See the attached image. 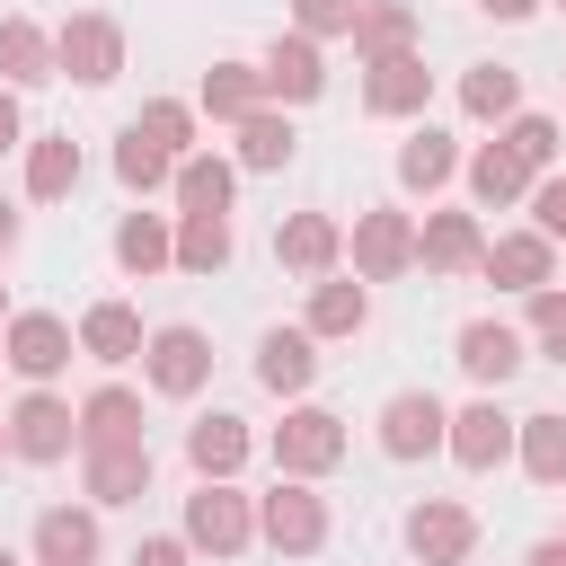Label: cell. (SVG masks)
Here are the masks:
<instances>
[{
	"label": "cell",
	"instance_id": "34",
	"mask_svg": "<svg viewBox=\"0 0 566 566\" xmlns=\"http://www.w3.org/2000/svg\"><path fill=\"white\" fill-rule=\"evenodd\" d=\"M513 469L531 486H566V416L539 407V416H513Z\"/></svg>",
	"mask_w": 566,
	"mask_h": 566
},
{
	"label": "cell",
	"instance_id": "33",
	"mask_svg": "<svg viewBox=\"0 0 566 566\" xmlns=\"http://www.w3.org/2000/svg\"><path fill=\"white\" fill-rule=\"evenodd\" d=\"M44 80H62L53 71V27H35V18H0V88H44Z\"/></svg>",
	"mask_w": 566,
	"mask_h": 566
},
{
	"label": "cell",
	"instance_id": "14",
	"mask_svg": "<svg viewBox=\"0 0 566 566\" xmlns=\"http://www.w3.org/2000/svg\"><path fill=\"white\" fill-rule=\"evenodd\" d=\"M27 566H106V522L97 504H44L27 531Z\"/></svg>",
	"mask_w": 566,
	"mask_h": 566
},
{
	"label": "cell",
	"instance_id": "28",
	"mask_svg": "<svg viewBox=\"0 0 566 566\" xmlns=\"http://www.w3.org/2000/svg\"><path fill=\"white\" fill-rule=\"evenodd\" d=\"M354 62H389V53H424V18H416V0H363V18H354Z\"/></svg>",
	"mask_w": 566,
	"mask_h": 566
},
{
	"label": "cell",
	"instance_id": "45",
	"mask_svg": "<svg viewBox=\"0 0 566 566\" xmlns=\"http://www.w3.org/2000/svg\"><path fill=\"white\" fill-rule=\"evenodd\" d=\"M478 9H486V18H495V27H531V18H539V9H548V0H478Z\"/></svg>",
	"mask_w": 566,
	"mask_h": 566
},
{
	"label": "cell",
	"instance_id": "43",
	"mask_svg": "<svg viewBox=\"0 0 566 566\" xmlns=\"http://www.w3.org/2000/svg\"><path fill=\"white\" fill-rule=\"evenodd\" d=\"M133 566H195V548L177 531H150V539H133Z\"/></svg>",
	"mask_w": 566,
	"mask_h": 566
},
{
	"label": "cell",
	"instance_id": "17",
	"mask_svg": "<svg viewBox=\"0 0 566 566\" xmlns=\"http://www.w3.org/2000/svg\"><path fill=\"white\" fill-rule=\"evenodd\" d=\"M115 274L124 283H150V274H177V212H150V203H133V212H115Z\"/></svg>",
	"mask_w": 566,
	"mask_h": 566
},
{
	"label": "cell",
	"instance_id": "35",
	"mask_svg": "<svg viewBox=\"0 0 566 566\" xmlns=\"http://www.w3.org/2000/svg\"><path fill=\"white\" fill-rule=\"evenodd\" d=\"M460 115L469 124H513L522 115V71L513 62H469L460 71Z\"/></svg>",
	"mask_w": 566,
	"mask_h": 566
},
{
	"label": "cell",
	"instance_id": "31",
	"mask_svg": "<svg viewBox=\"0 0 566 566\" xmlns=\"http://www.w3.org/2000/svg\"><path fill=\"white\" fill-rule=\"evenodd\" d=\"M256 106H265V80H256V62H239V53H221V62L203 71V88H195V115L221 124V133H230L239 115H256Z\"/></svg>",
	"mask_w": 566,
	"mask_h": 566
},
{
	"label": "cell",
	"instance_id": "15",
	"mask_svg": "<svg viewBox=\"0 0 566 566\" xmlns=\"http://www.w3.org/2000/svg\"><path fill=\"white\" fill-rule=\"evenodd\" d=\"M424 106H433V71H424V53L363 62V115H371V124H424Z\"/></svg>",
	"mask_w": 566,
	"mask_h": 566
},
{
	"label": "cell",
	"instance_id": "25",
	"mask_svg": "<svg viewBox=\"0 0 566 566\" xmlns=\"http://www.w3.org/2000/svg\"><path fill=\"white\" fill-rule=\"evenodd\" d=\"M71 336H80V354H88V363L124 371V363H142V336H150V327H142V310H133V301H115V292H106V301H88V310H80V327H71Z\"/></svg>",
	"mask_w": 566,
	"mask_h": 566
},
{
	"label": "cell",
	"instance_id": "29",
	"mask_svg": "<svg viewBox=\"0 0 566 566\" xmlns=\"http://www.w3.org/2000/svg\"><path fill=\"white\" fill-rule=\"evenodd\" d=\"M27 203H71L80 195V177H88V159H80V142L71 133H27Z\"/></svg>",
	"mask_w": 566,
	"mask_h": 566
},
{
	"label": "cell",
	"instance_id": "22",
	"mask_svg": "<svg viewBox=\"0 0 566 566\" xmlns=\"http://www.w3.org/2000/svg\"><path fill=\"white\" fill-rule=\"evenodd\" d=\"M301 327H310L318 345L363 336V327H371V283H354L345 265H336V274H318V283H310V301H301Z\"/></svg>",
	"mask_w": 566,
	"mask_h": 566
},
{
	"label": "cell",
	"instance_id": "30",
	"mask_svg": "<svg viewBox=\"0 0 566 566\" xmlns=\"http://www.w3.org/2000/svg\"><path fill=\"white\" fill-rule=\"evenodd\" d=\"M106 442H150L142 433V389L133 380H97L80 398V451H106Z\"/></svg>",
	"mask_w": 566,
	"mask_h": 566
},
{
	"label": "cell",
	"instance_id": "4",
	"mask_svg": "<svg viewBox=\"0 0 566 566\" xmlns=\"http://www.w3.org/2000/svg\"><path fill=\"white\" fill-rule=\"evenodd\" d=\"M345 274L354 283H398L416 274V212L407 203H363L345 230Z\"/></svg>",
	"mask_w": 566,
	"mask_h": 566
},
{
	"label": "cell",
	"instance_id": "51",
	"mask_svg": "<svg viewBox=\"0 0 566 566\" xmlns=\"http://www.w3.org/2000/svg\"><path fill=\"white\" fill-rule=\"evenodd\" d=\"M557 168H566V150H557Z\"/></svg>",
	"mask_w": 566,
	"mask_h": 566
},
{
	"label": "cell",
	"instance_id": "8",
	"mask_svg": "<svg viewBox=\"0 0 566 566\" xmlns=\"http://www.w3.org/2000/svg\"><path fill=\"white\" fill-rule=\"evenodd\" d=\"M327 495L318 486H301V478H274L265 495H256V539L274 548V557H318L327 548Z\"/></svg>",
	"mask_w": 566,
	"mask_h": 566
},
{
	"label": "cell",
	"instance_id": "46",
	"mask_svg": "<svg viewBox=\"0 0 566 566\" xmlns=\"http://www.w3.org/2000/svg\"><path fill=\"white\" fill-rule=\"evenodd\" d=\"M18 230H27V212H18V203H9V195H0V265H9V256H18Z\"/></svg>",
	"mask_w": 566,
	"mask_h": 566
},
{
	"label": "cell",
	"instance_id": "32",
	"mask_svg": "<svg viewBox=\"0 0 566 566\" xmlns=\"http://www.w3.org/2000/svg\"><path fill=\"white\" fill-rule=\"evenodd\" d=\"M168 203L177 212H230L239 203V168H230V150H195V159H177V177H168Z\"/></svg>",
	"mask_w": 566,
	"mask_h": 566
},
{
	"label": "cell",
	"instance_id": "41",
	"mask_svg": "<svg viewBox=\"0 0 566 566\" xmlns=\"http://www.w3.org/2000/svg\"><path fill=\"white\" fill-rule=\"evenodd\" d=\"M354 18H363V0H292V35H310V44H345Z\"/></svg>",
	"mask_w": 566,
	"mask_h": 566
},
{
	"label": "cell",
	"instance_id": "44",
	"mask_svg": "<svg viewBox=\"0 0 566 566\" xmlns=\"http://www.w3.org/2000/svg\"><path fill=\"white\" fill-rule=\"evenodd\" d=\"M9 150H27V106H18V88H0V159Z\"/></svg>",
	"mask_w": 566,
	"mask_h": 566
},
{
	"label": "cell",
	"instance_id": "5",
	"mask_svg": "<svg viewBox=\"0 0 566 566\" xmlns=\"http://www.w3.org/2000/svg\"><path fill=\"white\" fill-rule=\"evenodd\" d=\"M0 424H9V460H27V469H53L80 451V398H62V389H18Z\"/></svg>",
	"mask_w": 566,
	"mask_h": 566
},
{
	"label": "cell",
	"instance_id": "20",
	"mask_svg": "<svg viewBox=\"0 0 566 566\" xmlns=\"http://www.w3.org/2000/svg\"><path fill=\"white\" fill-rule=\"evenodd\" d=\"M150 478H159V460H150V442H106V451H80V495L106 513V504H142L150 495Z\"/></svg>",
	"mask_w": 566,
	"mask_h": 566
},
{
	"label": "cell",
	"instance_id": "37",
	"mask_svg": "<svg viewBox=\"0 0 566 566\" xmlns=\"http://www.w3.org/2000/svg\"><path fill=\"white\" fill-rule=\"evenodd\" d=\"M133 133H142V142H159L168 159H195V150H203V115H195V97H142Z\"/></svg>",
	"mask_w": 566,
	"mask_h": 566
},
{
	"label": "cell",
	"instance_id": "18",
	"mask_svg": "<svg viewBox=\"0 0 566 566\" xmlns=\"http://www.w3.org/2000/svg\"><path fill=\"white\" fill-rule=\"evenodd\" d=\"M274 265L301 274V283L336 274V265H345V221H336V212H283V221H274Z\"/></svg>",
	"mask_w": 566,
	"mask_h": 566
},
{
	"label": "cell",
	"instance_id": "26",
	"mask_svg": "<svg viewBox=\"0 0 566 566\" xmlns=\"http://www.w3.org/2000/svg\"><path fill=\"white\" fill-rule=\"evenodd\" d=\"M248 451H256V433H248V416H230V407H203V416L186 424V469H195V478H239Z\"/></svg>",
	"mask_w": 566,
	"mask_h": 566
},
{
	"label": "cell",
	"instance_id": "12",
	"mask_svg": "<svg viewBox=\"0 0 566 566\" xmlns=\"http://www.w3.org/2000/svg\"><path fill=\"white\" fill-rule=\"evenodd\" d=\"M478 256H486V221H478L469 203H433V212L416 221V265H424V274L460 283V274H478Z\"/></svg>",
	"mask_w": 566,
	"mask_h": 566
},
{
	"label": "cell",
	"instance_id": "16",
	"mask_svg": "<svg viewBox=\"0 0 566 566\" xmlns=\"http://www.w3.org/2000/svg\"><path fill=\"white\" fill-rule=\"evenodd\" d=\"M478 283H495V292H548L557 283V248L522 221V230H486V256H478Z\"/></svg>",
	"mask_w": 566,
	"mask_h": 566
},
{
	"label": "cell",
	"instance_id": "19",
	"mask_svg": "<svg viewBox=\"0 0 566 566\" xmlns=\"http://www.w3.org/2000/svg\"><path fill=\"white\" fill-rule=\"evenodd\" d=\"M442 460H460L469 478H486V469H504V460H513V416H504L495 398H469V407H451V433H442Z\"/></svg>",
	"mask_w": 566,
	"mask_h": 566
},
{
	"label": "cell",
	"instance_id": "49",
	"mask_svg": "<svg viewBox=\"0 0 566 566\" xmlns=\"http://www.w3.org/2000/svg\"><path fill=\"white\" fill-rule=\"evenodd\" d=\"M0 327H9V283H0Z\"/></svg>",
	"mask_w": 566,
	"mask_h": 566
},
{
	"label": "cell",
	"instance_id": "50",
	"mask_svg": "<svg viewBox=\"0 0 566 566\" xmlns=\"http://www.w3.org/2000/svg\"><path fill=\"white\" fill-rule=\"evenodd\" d=\"M0 460H9V424H0Z\"/></svg>",
	"mask_w": 566,
	"mask_h": 566
},
{
	"label": "cell",
	"instance_id": "38",
	"mask_svg": "<svg viewBox=\"0 0 566 566\" xmlns=\"http://www.w3.org/2000/svg\"><path fill=\"white\" fill-rule=\"evenodd\" d=\"M168 177H177V159L124 124V133H115V186H124L133 203H150V195H168Z\"/></svg>",
	"mask_w": 566,
	"mask_h": 566
},
{
	"label": "cell",
	"instance_id": "42",
	"mask_svg": "<svg viewBox=\"0 0 566 566\" xmlns=\"http://www.w3.org/2000/svg\"><path fill=\"white\" fill-rule=\"evenodd\" d=\"M522 212H531V230L557 248L566 239V168H548V177H531V195H522Z\"/></svg>",
	"mask_w": 566,
	"mask_h": 566
},
{
	"label": "cell",
	"instance_id": "2",
	"mask_svg": "<svg viewBox=\"0 0 566 566\" xmlns=\"http://www.w3.org/2000/svg\"><path fill=\"white\" fill-rule=\"evenodd\" d=\"M265 451H274V478H301V486H318V478H336V469H345L354 433H345V416H336V407L301 398V407H283V424L265 433Z\"/></svg>",
	"mask_w": 566,
	"mask_h": 566
},
{
	"label": "cell",
	"instance_id": "53",
	"mask_svg": "<svg viewBox=\"0 0 566 566\" xmlns=\"http://www.w3.org/2000/svg\"><path fill=\"white\" fill-rule=\"evenodd\" d=\"M557 539H566V531H557Z\"/></svg>",
	"mask_w": 566,
	"mask_h": 566
},
{
	"label": "cell",
	"instance_id": "9",
	"mask_svg": "<svg viewBox=\"0 0 566 566\" xmlns=\"http://www.w3.org/2000/svg\"><path fill=\"white\" fill-rule=\"evenodd\" d=\"M398 548H407L416 566H469V557H478V513H469L460 495H416V504L398 513Z\"/></svg>",
	"mask_w": 566,
	"mask_h": 566
},
{
	"label": "cell",
	"instance_id": "40",
	"mask_svg": "<svg viewBox=\"0 0 566 566\" xmlns=\"http://www.w3.org/2000/svg\"><path fill=\"white\" fill-rule=\"evenodd\" d=\"M522 345H531L539 363H566V292H557V283L522 301Z\"/></svg>",
	"mask_w": 566,
	"mask_h": 566
},
{
	"label": "cell",
	"instance_id": "27",
	"mask_svg": "<svg viewBox=\"0 0 566 566\" xmlns=\"http://www.w3.org/2000/svg\"><path fill=\"white\" fill-rule=\"evenodd\" d=\"M460 186H469V212H513L531 195V168L504 142H478V150H460Z\"/></svg>",
	"mask_w": 566,
	"mask_h": 566
},
{
	"label": "cell",
	"instance_id": "36",
	"mask_svg": "<svg viewBox=\"0 0 566 566\" xmlns=\"http://www.w3.org/2000/svg\"><path fill=\"white\" fill-rule=\"evenodd\" d=\"M239 230L230 212H177V274H230Z\"/></svg>",
	"mask_w": 566,
	"mask_h": 566
},
{
	"label": "cell",
	"instance_id": "13",
	"mask_svg": "<svg viewBox=\"0 0 566 566\" xmlns=\"http://www.w3.org/2000/svg\"><path fill=\"white\" fill-rule=\"evenodd\" d=\"M451 363L478 380V398H495V389H504V380L531 363V345H522V327H513V318H495V310H486V318H460Z\"/></svg>",
	"mask_w": 566,
	"mask_h": 566
},
{
	"label": "cell",
	"instance_id": "7",
	"mask_svg": "<svg viewBox=\"0 0 566 566\" xmlns=\"http://www.w3.org/2000/svg\"><path fill=\"white\" fill-rule=\"evenodd\" d=\"M71 354H80V336H71L62 310H9V327H0V371H18L27 389H53V380L71 371Z\"/></svg>",
	"mask_w": 566,
	"mask_h": 566
},
{
	"label": "cell",
	"instance_id": "39",
	"mask_svg": "<svg viewBox=\"0 0 566 566\" xmlns=\"http://www.w3.org/2000/svg\"><path fill=\"white\" fill-rule=\"evenodd\" d=\"M495 142H504V150H513V159H522L531 177H548V168H557V150H566L557 115H539V106H522L513 124H495Z\"/></svg>",
	"mask_w": 566,
	"mask_h": 566
},
{
	"label": "cell",
	"instance_id": "47",
	"mask_svg": "<svg viewBox=\"0 0 566 566\" xmlns=\"http://www.w3.org/2000/svg\"><path fill=\"white\" fill-rule=\"evenodd\" d=\"M522 566H566V539H557V531H548V539H531V557H522Z\"/></svg>",
	"mask_w": 566,
	"mask_h": 566
},
{
	"label": "cell",
	"instance_id": "23",
	"mask_svg": "<svg viewBox=\"0 0 566 566\" xmlns=\"http://www.w3.org/2000/svg\"><path fill=\"white\" fill-rule=\"evenodd\" d=\"M318 380V336L310 327H265L256 336V389H274L283 407H301Z\"/></svg>",
	"mask_w": 566,
	"mask_h": 566
},
{
	"label": "cell",
	"instance_id": "52",
	"mask_svg": "<svg viewBox=\"0 0 566 566\" xmlns=\"http://www.w3.org/2000/svg\"><path fill=\"white\" fill-rule=\"evenodd\" d=\"M557 9H566V0H557Z\"/></svg>",
	"mask_w": 566,
	"mask_h": 566
},
{
	"label": "cell",
	"instance_id": "1",
	"mask_svg": "<svg viewBox=\"0 0 566 566\" xmlns=\"http://www.w3.org/2000/svg\"><path fill=\"white\" fill-rule=\"evenodd\" d=\"M177 539H186L195 557H212V566L248 557V548H256V495H248L239 478H195V495H186V513H177Z\"/></svg>",
	"mask_w": 566,
	"mask_h": 566
},
{
	"label": "cell",
	"instance_id": "24",
	"mask_svg": "<svg viewBox=\"0 0 566 566\" xmlns=\"http://www.w3.org/2000/svg\"><path fill=\"white\" fill-rule=\"evenodd\" d=\"M398 195H442V186H460V142L442 133V124H407V142H398Z\"/></svg>",
	"mask_w": 566,
	"mask_h": 566
},
{
	"label": "cell",
	"instance_id": "11",
	"mask_svg": "<svg viewBox=\"0 0 566 566\" xmlns=\"http://www.w3.org/2000/svg\"><path fill=\"white\" fill-rule=\"evenodd\" d=\"M256 80H265V106H283V115H292V106H318V97H327V44H310V35L283 27V35L256 53Z\"/></svg>",
	"mask_w": 566,
	"mask_h": 566
},
{
	"label": "cell",
	"instance_id": "48",
	"mask_svg": "<svg viewBox=\"0 0 566 566\" xmlns=\"http://www.w3.org/2000/svg\"><path fill=\"white\" fill-rule=\"evenodd\" d=\"M0 566H27V557H18V548H9V539H0Z\"/></svg>",
	"mask_w": 566,
	"mask_h": 566
},
{
	"label": "cell",
	"instance_id": "3",
	"mask_svg": "<svg viewBox=\"0 0 566 566\" xmlns=\"http://www.w3.org/2000/svg\"><path fill=\"white\" fill-rule=\"evenodd\" d=\"M142 389L150 398H203L212 389V336L195 327V318H159L150 336H142Z\"/></svg>",
	"mask_w": 566,
	"mask_h": 566
},
{
	"label": "cell",
	"instance_id": "21",
	"mask_svg": "<svg viewBox=\"0 0 566 566\" xmlns=\"http://www.w3.org/2000/svg\"><path fill=\"white\" fill-rule=\"evenodd\" d=\"M292 159H301V133H292L283 106H256V115L230 124V168H239V177H283Z\"/></svg>",
	"mask_w": 566,
	"mask_h": 566
},
{
	"label": "cell",
	"instance_id": "10",
	"mask_svg": "<svg viewBox=\"0 0 566 566\" xmlns=\"http://www.w3.org/2000/svg\"><path fill=\"white\" fill-rule=\"evenodd\" d=\"M371 433H380V460L416 469V460H442L451 407H442L433 389H389V398H380V416H371Z\"/></svg>",
	"mask_w": 566,
	"mask_h": 566
},
{
	"label": "cell",
	"instance_id": "6",
	"mask_svg": "<svg viewBox=\"0 0 566 566\" xmlns=\"http://www.w3.org/2000/svg\"><path fill=\"white\" fill-rule=\"evenodd\" d=\"M53 71L80 88H115L124 80V18L115 9H71L53 27Z\"/></svg>",
	"mask_w": 566,
	"mask_h": 566
}]
</instances>
